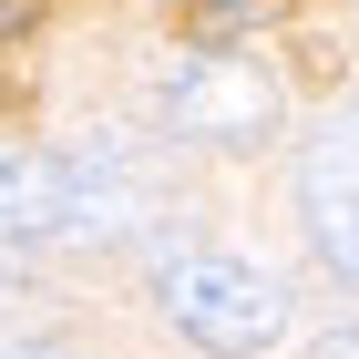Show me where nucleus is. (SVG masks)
<instances>
[{
  "label": "nucleus",
  "mask_w": 359,
  "mask_h": 359,
  "mask_svg": "<svg viewBox=\"0 0 359 359\" xmlns=\"http://www.w3.org/2000/svg\"><path fill=\"white\" fill-rule=\"evenodd\" d=\"M154 308L175 318V339H195L205 359H257L287 339V287L247 257H216V247H185V257H154Z\"/></svg>",
  "instance_id": "obj_1"
},
{
  "label": "nucleus",
  "mask_w": 359,
  "mask_h": 359,
  "mask_svg": "<svg viewBox=\"0 0 359 359\" xmlns=\"http://www.w3.org/2000/svg\"><path fill=\"white\" fill-rule=\"evenodd\" d=\"M154 113H165L175 144H205V154H267L277 123H287V93H277L267 62L247 52H185L154 83Z\"/></svg>",
  "instance_id": "obj_2"
},
{
  "label": "nucleus",
  "mask_w": 359,
  "mask_h": 359,
  "mask_svg": "<svg viewBox=\"0 0 359 359\" xmlns=\"http://www.w3.org/2000/svg\"><path fill=\"white\" fill-rule=\"evenodd\" d=\"M298 226L339 277L359 267V103H339L318 134L298 144Z\"/></svg>",
  "instance_id": "obj_3"
},
{
  "label": "nucleus",
  "mask_w": 359,
  "mask_h": 359,
  "mask_svg": "<svg viewBox=\"0 0 359 359\" xmlns=\"http://www.w3.org/2000/svg\"><path fill=\"white\" fill-rule=\"evenodd\" d=\"M277 11H287V0H185L175 41H185V52H236V41H257Z\"/></svg>",
  "instance_id": "obj_4"
},
{
  "label": "nucleus",
  "mask_w": 359,
  "mask_h": 359,
  "mask_svg": "<svg viewBox=\"0 0 359 359\" xmlns=\"http://www.w3.org/2000/svg\"><path fill=\"white\" fill-rule=\"evenodd\" d=\"M31 21H41V0H0V41H21Z\"/></svg>",
  "instance_id": "obj_5"
},
{
  "label": "nucleus",
  "mask_w": 359,
  "mask_h": 359,
  "mask_svg": "<svg viewBox=\"0 0 359 359\" xmlns=\"http://www.w3.org/2000/svg\"><path fill=\"white\" fill-rule=\"evenodd\" d=\"M308 359H359V329H329V339H318Z\"/></svg>",
  "instance_id": "obj_6"
},
{
  "label": "nucleus",
  "mask_w": 359,
  "mask_h": 359,
  "mask_svg": "<svg viewBox=\"0 0 359 359\" xmlns=\"http://www.w3.org/2000/svg\"><path fill=\"white\" fill-rule=\"evenodd\" d=\"M0 359H41V349H0Z\"/></svg>",
  "instance_id": "obj_7"
},
{
  "label": "nucleus",
  "mask_w": 359,
  "mask_h": 359,
  "mask_svg": "<svg viewBox=\"0 0 359 359\" xmlns=\"http://www.w3.org/2000/svg\"><path fill=\"white\" fill-rule=\"evenodd\" d=\"M349 287H359V267H349Z\"/></svg>",
  "instance_id": "obj_8"
}]
</instances>
